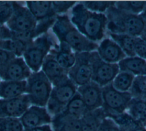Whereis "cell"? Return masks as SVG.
I'll return each mask as SVG.
<instances>
[{"label":"cell","mask_w":146,"mask_h":131,"mask_svg":"<svg viewBox=\"0 0 146 131\" xmlns=\"http://www.w3.org/2000/svg\"><path fill=\"white\" fill-rule=\"evenodd\" d=\"M107 36L119 45L127 56H136L134 47L136 37L125 34H112L110 32H107Z\"/></svg>","instance_id":"d4e9b609"},{"label":"cell","mask_w":146,"mask_h":131,"mask_svg":"<svg viewBox=\"0 0 146 131\" xmlns=\"http://www.w3.org/2000/svg\"><path fill=\"white\" fill-rule=\"evenodd\" d=\"M23 2H15L13 14L6 23V26L15 32L33 31L36 27L37 21Z\"/></svg>","instance_id":"9c48e42d"},{"label":"cell","mask_w":146,"mask_h":131,"mask_svg":"<svg viewBox=\"0 0 146 131\" xmlns=\"http://www.w3.org/2000/svg\"><path fill=\"white\" fill-rule=\"evenodd\" d=\"M54 46V40L48 32L36 38L31 42L22 57L32 72L41 69L45 58Z\"/></svg>","instance_id":"277c9868"},{"label":"cell","mask_w":146,"mask_h":131,"mask_svg":"<svg viewBox=\"0 0 146 131\" xmlns=\"http://www.w3.org/2000/svg\"><path fill=\"white\" fill-rule=\"evenodd\" d=\"M84 7L91 11L105 14L115 2L111 1H83L81 2Z\"/></svg>","instance_id":"1f68e13d"},{"label":"cell","mask_w":146,"mask_h":131,"mask_svg":"<svg viewBox=\"0 0 146 131\" xmlns=\"http://www.w3.org/2000/svg\"><path fill=\"white\" fill-rule=\"evenodd\" d=\"M102 108L106 117L120 114L126 112L132 96L129 92L116 90L111 84L102 87Z\"/></svg>","instance_id":"52a82bcc"},{"label":"cell","mask_w":146,"mask_h":131,"mask_svg":"<svg viewBox=\"0 0 146 131\" xmlns=\"http://www.w3.org/2000/svg\"><path fill=\"white\" fill-rule=\"evenodd\" d=\"M51 29L59 41L66 43L75 52L97 50L99 43L89 40L81 34L66 14L56 15Z\"/></svg>","instance_id":"7a4b0ae2"},{"label":"cell","mask_w":146,"mask_h":131,"mask_svg":"<svg viewBox=\"0 0 146 131\" xmlns=\"http://www.w3.org/2000/svg\"><path fill=\"white\" fill-rule=\"evenodd\" d=\"M77 92L80 95L87 111L102 108V87L96 83L90 82L78 87Z\"/></svg>","instance_id":"5bb4252c"},{"label":"cell","mask_w":146,"mask_h":131,"mask_svg":"<svg viewBox=\"0 0 146 131\" xmlns=\"http://www.w3.org/2000/svg\"><path fill=\"white\" fill-rule=\"evenodd\" d=\"M125 112L135 121L146 126V99L132 97Z\"/></svg>","instance_id":"7402d4cb"},{"label":"cell","mask_w":146,"mask_h":131,"mask_svg":"<svg viewBox=\"0 0 146 131\" xmlns=\"http://www.w3.org/2000/svg\"><path fill=\"white\" fill-rule=\"evenodd\" d=\"M129 92L133 98L146 99V75L135 76Z\"/></svg>","instance_id":"f546056e"},{"label":"cell","mask_w":146,"mask_h":131,"mask_svg":"<svg viewBox=\"0 0 146 131\" xmlns=\"http://www.w3.org/2000/svg\"><path fill=\"white\" fill-rule=\"evenodd\" d=\"M32 41L13 38L2 41L0 43V48L11 52L16 57H22L26 50Z\"/></svg>","instance_id":"484cf974"},{"label":"cell","mask_w":146,"mask_h":131,"mask_svg":"<svg viewBox=\"0 0 146 131\" xmlns=\"http://www.w3.org/2000/svg\"><path fill=\"white\" fill-rule=\"evenodd\" d=\"M49 54L52 55L57 62L64 69L69 70L75 62V52L66 43L59 42L51 49Z\"/></svg>","instance_id":"e0dca14e"},{"label":"cell","mask_w":146,"mask_h":131,"mask_svg":"<svg viewBox=\"0 0 146 131\" xmlns=\"http://www.w3.org/2000/svg\"><path fill=\"white\" fill-rule=\"evenodd\" d=\"M32 72L23 57H15L0 70V77L2 80L23 81Z\"/></svg>","instance_id":"7c38bea8"},{"label":"cell","mask_w":146,"mask_h":131,"mask_svg":"<svg viewBox=\"0 0 146 131\" xmlns=\"http://www.w3.org/2000/svg\"><path fill=\"white\" fill-rule=\"evenodd\" d=\"M120 127L121 131H146V126L135 121L128 113L110 116Z\"/></svg>","instance_id":"4316f807"},{"label":"cell","mask_w":146,"mask_h":131,"mask_svg":"<svg viewBox=\"0 0 146 131\" xmlns=\"http://www.w3.org/2000/svg\"><path fill=\"white\" fill-rule=\"evenodd\" d=\"M1 77H0V83H1Z\"/></svg>","instance_id":"ee69618b"},{"label":"cell","mask_w":146,"mask_h":131,"mask_svg":"<svg viewBox=\"0 0 146 131\" xmlns=\"http://www.w3.org/2000/svg\"><path fill=\"white\" fill-rule=\"evenodd\" d=\"M87 110L79 93L77 92L60 113L77 119H80Z\"/></svg>","instance_id":"cb8c5ba5"},{"label":"cell","mask_w":146,"mask_h":131,"mask_svg":"<svg viewBox=\"0 0 146 131\" xmlns=\"http://www.w3.org/2000/svg\"><path fill=\"white\" fill-rule=\"evenodd\" d=\"M24 131H52V127L49 125H44L30 129H24Z\"/></svg>","instance_id":"ab89813d"},{"label":"cell","mask_w":146,"mask_h":131,"mask_svg":"<svg viewBox=\"0 0 146 131\" xmlns=\"http://www.w3.org/2000/svg\"><path fill=\"white\" fill-rule=\"evenodd\" d=\"M70 19L81 34L94 42L99 43L107 36L106 14L90 11L81 2L71 9Z\"/></svg>","instance_id":"6da1fadb"},{"label":"cell","mask_w":146,"mask_h":131,"mask_svg":"<svg viewBox=\"0 0 146 131\" xmlns=\"http://www.w3.org/2000/svg\"><path fill=\"white\" fill-rule=\"evenodd\" d=\"M25 4L37 22L57 15L53 10L52 2L26 1Z\"/></svg>","instance_id":"ac0fdd59"},{"label":"cell","mask_w":146,"mask_h":131,"mask_svg":"<svg viewBox=\"0 0 146 131\" xmlns=\"http://www.w3.org/2000/svg\"><path fill=\"white\" fill-rule=\"evenodd\" d=\"M107 20V32L125 34L135 37L140 36L146 26V22L140 16L117 9L113 5L105 13Z\"/></svg>","instance_id":"3957f363"},{"label":"cell","mask_w":146,"mask_h":131,"mask_svg":"<svg viewBox=\"0 0 146 131\" xmlns=\"http://www.w3.org/2000/svg\"><path fill=\"white\" fill-rule=\"evenodd\" d=\"M24 129L51 123L52 116L46 107L31 105L19 118Z\"/></svg>","instance_id":"4fadbf2b"},{"label":"cell","mask_w":146,"mask_h":131,"mask_svg":"<svg viewBox=\"0 0 146 131\" xmlns=\"http://www.w3.org/2000/svg\"><path fill=\"white\" fill-rule=\"evenodd\" d=\"M143 75H146V66H145V69H144V71Z\"/></svg>","instance_id":"7bdbcfd3"},{"label":"cell","mask_w":146,"mask_h":131,"mask_svg":"<svg viewBox=\"0 0 146 131\" xmlns=\"http://www.w3.org/2000/svg\"><path fill=\"white\" fill-rule=\"evenodd\" d=\"M26 94L31 105L46 107L52 85L42 70L32 72L26 80Z\"/></svg>","instance_id":"5b68a950"},{"label":"cell","mask_w":146,"mask_h":131,"mask_svg":"<svg viewBox=\"0 0 146 131\" xmlns=\"http://www.w3.org/2000/svg\"><path fill=\"white\" fill-rule=\"evenodd\" d=\"M106 117L102 108L87 112L80 118V131H98L102 121Z\"/></svg>","instance_id":"44dd1931"},{"label":"cell","mask_w":146,"mask_h":131,"mask_svg":"<svg viewBox=\"0 0 146 131\" xmlns=\"http://www.w3.org/2000/svg\"><path fill=\"white\" fill-rule=\"evenodd\" d=\"M135 76L129 72L120 71L112 82V85L114 88L119 91L129 92Z\"/></svg>","instance_id":"83f0119b"},{"label":"cell","mask_w":146,"mask_h":131,"mask_svg":"<svg viewBox=\"0 0 146 131\" xmlns=\"http://www.w3.org/2000/svg\"><path fill=\"white\" fill-rule=\"evenodd\" d=\"M134 50L136 56L146 60V42L140 36L136 38Z\"/></svg>","instance_id":"8d00e7d4"},{"label":"cell","mask_w":146,"mask_h":131,"mask_svg":"<svg viewBox=\"0 0 146 131\" xmlns=\"http://www.w3.org/2000/svg\"><path fill=\"white\" fill-rule=\"evenodd\" d=\"M31 105L27 95L11 99H0V117L20 118Z\"/></svg>","instance_id":"8fae6325"},{"label":"cell","mask_w":146,"mask_h":131,"mask_svg":"<svg viewBox=\"0 0 146 131\" xmlns=\"http://www.w3.org/2000/svg\"><path fill=\"white\" fill-rule=\"evenodd\" d=\"M13 32L5 24H0V43L6 39L13 38Z\"/></svg>","instance_id":"f35d334b"},{"label":"cell","mask_w":146,"mask_h":131,"mask_svg":"<svg viewBox=\"0 0 146 131\" xmlns=\"http://www.w3.org/2000/svg\"><path fill=\"white\" fill-rule=\"evenodd\" d=\"M0 131H24L19 118L0 117Z\"/></svg>","instance_id":"4dcf8cb0"},{"label":"cell","mask_w":146,"mask_h":131,"mask_svg":"<svg viewBox=\"0 0 146 131\" xmlns=\"http://www.w3.org/2000/svg\"><path fill=\"white\" fill-rule=\"evenodd\" d=\"M75 62L68 70V78L78 87L91 81L92 66L90 52H75Z\"/></svg>","instance_id":"30bf717a"},{"label":"cell","mask_w":146,"mask_h":131,"mask_svg":"<svg viewBox=\"0 0 146 131\" xmlns=\"http://www.w3.org/2000/svg\"><path fill=\"white\" fill-rule=\"evenodd\" d=\"M40 70L43 71L52 86L68 79V71L63 68L50 54L45 58Z\"/></svg>","instance_id":"2e32d148"},{"label":"cell","mask_w":146,"mask_h":131,"mask_svg":"<svg viewBox=\"0 0 146 131\" xmlns=\"http://www.w3.org/2000/svg\"><path fill=\"white\" fill-rule=\"evenodd\" d=\"M56 17L37 22L36 27L34 30L35 39L44 34L47 33L48 29L52 27L55 21Z\"/></svg>","instance_id":"836d02e7"},{"label":"cell","mask_w":146,"mask_h":131,"mask_svg":"<svg viewBox=\"0 0 146 131\" xmlns=\"http://www.w3.org/2000/svg\"><path fill=\"white\" fill-rule=\"evenodd\" d=\"M78 86L69 78L52 86L46 108L52 117L60 113L77 92Z\"/></svg>","instance_id":"8992f818"},{"label":"cell","mask_w":146,"mask_h":131,"mask_svg":"<svg viewBox=\"0 0 146 131\" xmlns=\"http://www.w3.org/2000/svg\"><path fill=\"white\" fill-rule=\"evenodd\" d=\"M96 52L102 60L110 63H118L127 56L119 45L108 36L99 43Z\"/></svg>","instance_id":"9a60e30c"},{"label":"cell","mask_w":146,"mask_h":131,"mask_svg":"<svg viewBox=\"0 0 146 131\" xmlns=\"http://www.w3.org/2000/svg\"><path fill=\"white\" fill-rule=\"evenodd\" d=\"M15 2L0 1V24H5L11 17Z\"/></svg>","instance_id":"d6a6232c"},{"label":"cell","mask_w":146,"mask_h":131,"mask_svg":"<svg viewBox=\"0 0 146 131\" xmlns=\"http://www.w3.org/2000/svg\"><path fill=\"white\" fill-rule=\"evenodd\" d=\"M52 131H80V119L60 113L52 117Z\"/></svg>","instance_id":"ffe728a7"},{"label":"cell","mask_w":146,"mask_h":131,"mask_svg":"<svg viewBox=\"0 0 146 131\" xmlns=\"http://www.w3.org/2000/svg\"><path fill=\"white\" fill-rule=\"evenodd\" d=\"M76 3L74 1H52V5L54 12L58 15L64 14L69 9H72Z\"/></svg>","instance_id":"e575fe53"},{"label":"cell","mask_w":146,"mask_h":131,"mask_svg":"<svg viewBox=\"0 0 146 131\" xmlns=\"http://www.w3.org/2000/svg\"><path fill=\"white\" fill-rule=\"evenodd\" d=\"M92 66L91 81L101 87L111 84L115 76L119 72L117 63H110L102 60L96 51L90 52Z\"/></svg>","instance_id":"ba28073f"},{"label":"cell","mask_w":146,"mask_h":131,"mask_svg":"<svg viewBox=\"0 0 146 131\" xmlns=\"http://www.w3.org/2000/svg\"><path fill=\"white\" fill-rule=\"evenodd\" d=\"M15 57L16 56L11 52L0 48V70Z\"/></svg>","instance_id":"74e56055"},{"label":"cell","mask_w":146,"mask_h":131,"mask_svg":"<svg viewBox=\"0 0 146 131\" xmlns=\"http://www.w3.org/2000/svg\"><path fill=\"white\" fill-rule=\"evenodd\" d=\"M120 71H125L134 76L143 75L146 60L137 56H126L118 63Z\"/></svg>","instance_id":"603a6c76"},{"label":"cell","mask_w":146,"mask_h":131,"mask_svg":"<svg viewBox=\"0 0 146 131\" xmlns=\"http://www.w3.org/2000/svg\"><path fill=\"white\" fill-rule=\"evenodd\" d=\"M140 15L143 18V19L146 22V5H145L143 11L141 12V13Z\"/></svg>","instance_id":"b9f144b4"},{"label":"cell","mask_w":146,"mask_h":131,"mask_svg":"<svg viewBox=\"0 0 146 131\" xmlns=\"http://www.w3.org/2000/svg\"><path fill=\"white\" fill-rule=\"evenodd\" d=\"M26 80H1L0 83V97L1 99H11L21 96L26 94Z\"/></svg>","instance_id":"d6986e66"},{"label":"cell","mask_w":146,"mask_h":131,"mask_svg":"<svg viewBox=\"0 0 146 131\" xmlns=\"http://www.w3.org/2000/svg\"><path fill=\"white\" fill-rule=\"evenodd\" d=\"M146 5V1H118L115 6L119 10L136 15H140Z\"/></svg>","instance_id":"f1b7e54d"},{"label":"cell","mask_w":146,"mask_h":131,"mask_svg":"<svg viewBox=\"0 0 146 131\" xmlns=\"http://www.w3.org/2000/svg\"><path fill=\"white\" fill-rule=\"evenodd\" d=\"M140 37L144 41L146 42V26L145 27L143 31L142 32L141 35L140 36Z\"/></svg>","instance_id":"60d3db41"},{"label":"cell","mask_w":146,"mask_h":131,"mask_svg":"<svg viewBox=\"0 0 146 131\" xmlns=\"http://www.w3.org/2000/svg\"><path fill=\"white\" fill-rule=\"evenodd\" d=\"M98 131H121V129L112 118L106 117L102 121Z\"/></svg>","instance_id":"d590c367"}]
</instances>
